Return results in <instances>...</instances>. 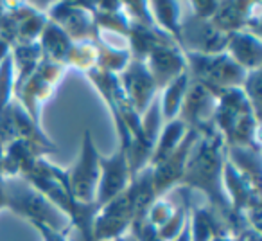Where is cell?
Here are the masks:
<instances>
[{"mask_svg":"<svg viewBox=\"0 0 262 241\" xmlns=\"http://www.w3.org/2000/svg\"><path fill=\"white\" fill-rule=\"evenodd\" d=\"M189 128L185 126V123L180 119L169 120V123H164L160 130V135H158L157 143H155L153 148V155H151L149 160V168L164 162L167 157H171L176 151V148L182 144V140L185 139Z\"/></svg>","mask_w":262,"mask_h":241,"instance_id":"e0dca14e","label":"cell"},{"mask_svg":"<svg viewBox=\"0 0 262 241\" xmlns=\"http://www.w3.org/2000/svg\"><path fill=\"white\" fill-rule=\"evenodd\" d=\"M172 241H192L190 239V229H189V222H187V225L183 227V230L178 234V236L174 237Z\"/></svg>","mask_w":262,"mask_h":241,"instance_id":"f546056e","label":"cell"},{"mask_svg":"<svg viewBox=\"0 0 262 241\" xmlns=\"http://www.w3.org/2000/svg\"><path fill=\"white\" fill-rule=\"evenodd\" d=\"M187 8H190V15L196 16V18L201 20H212V16L215 15L219 8V2H189Z\"/></svg>","mask_w":262,"mask_h":241,"instance_id":"4316f807","label":"cell"},{"mask_svg":"<svg viewBox=\"0 0 262 241\" xmlns=\"http://www.w3.org/2000/svg\"><path fill=\"white\" fill-rule=\"evenodd\" d=\"M13 65H15V90L36 70V67L43 59V52L40 49V44H20L13 45L11 49Z\"/></svg>","mask_w":262,"mask_h":241,"instance_id":"ffe728a7","label":"cell"},{"mask_svg":"<svg viewBox=\"0 0 262 241\" xmlns=\"http://www.w3.org/2000/svg\"><path fill=\"white\" fill-rule=\"evenodd\" d=\"M215 108H217L215 95L210 90H207L203 85L190 79L178 119L185 123L187 128L205 132L214 126Z\"/></svg>","mask_w":262,"mask_h":241,"instance_id":"8fae6325","label":"cell"},{"mask_svg":"<svg viewBox=\"0 0 262 241\" xmlns=\"http://www.w3.org/2000/svg\"><path fill=\"white\" fill-rule=\"evenodd\" d=\"M65 65L41 59L33 74L15 90V101L27 112V115L40 125V112L43 105L52 97L61 77L65 76Z\"/></svg>","mask_w":262,"mask_h":241,"instance_id":"3957f363","label":"cell"},{"mask_svg":"<svg viewBox=\"0 0 262 241\" xmlns=\"http://www.w3.org/2000/svg\"><path fill=\"white\" fill-rule=\"evenodd\" d=\"M101 155L92 140L90 132H84L83 144H81V155L72 169L65 171V180L69 193L77 204H95V193H97L99 176H101Z\"/></svg>","mask_w":262,"mask_h":241,"instance_id":"277c9868","label":"cell"},{"mask_svg":"<svg viewBox=\"0 0 262 241\" xmlns=\"http://www.w3.org/2000/svg\"><path fill=\"white\" fill-rule=\"evenodd\" d=\"M117 77H119L120 90H122L126 101L139 115H142L147 110V106L153 103V99L158 95V88L151 77L149 70H147L146 63L131 58L129 65Z\"/></svg>","mask_w":262,"mask_h":241,"instance_id":"ba28073f","label":"cell"},{"mask_svg":"<svg viewBox=\"0 0 262 241\" xmlns=\"http://www.w3.org/2000/svg\"><path fill=\"white\" fill-rule=\"evenodd\" d=\"M97 44V42H95ZM131 62L129 51H119V49H110L104 45L97 44V69L104 70L108 74H115L119 76Z\"/></svg>","mask_w":262,"mask_h":241,"instance_id":"7402d4cb","label":"cell"},{"mask_svg":"<svg viewBox=\"0 0 262 241\" xmlns=\"http://www.w3.org/2000/svg\"><path fill=\"white\" fill-rule=\"evenodd\" d=\"M260 70H251L246 72L243 85H241V90H243L244 97L248 99L251 110H253L255 117L260 120Z\"/></svg>","mask_w":262,"mask_h":241,"instance_id":"cb8c5ba5","label":"cell"},{"mask_svg":"<svg viewBox=\"0 0 262 241\" xmlns=\"http://www.w3.org/2000/svg\"><path fill=\"white\" fill-rule=\"evenodd\" d=\"M113 241H135V239H133V237L129 236V232H127V234H124V236L117 237V239H113Z\"/></svg>","mask_w":262,"mask_h":241,"instance_id":"d6a6232c","label":"cell"},{"mask_svg":"<svg viewBox=\"0 0 262 241\" xmlns=\"http://www.w3.org/2000/svg\"><path fill=\"white\" fill-rule=\"evenodd\" d=\"M176 44L183 52L190 54H221L226 49V34L210 20H201L190 13H183Z\"/></svg>","mask_w":262,"mask_h":241,"instance_id":"8992f818","label":"cell"},{"mask_svg":"<svg viewBox=\"0 0 262 241\" xmlns=\"http://www.w3.org/2000/svg\"><path fill=\"white\" fill-rule=\"evenodd\" d=\"M36 229L40 230L43 241H70L69 234L61 232V230H54L47 225H36Z\"/></svg>","mask_w":262,"mask_h":241,"instance_id":"83f0119b","label":"cell"},{"mask_svg":"<svg viewBox=\"0 0 262 241\" xmlns=\"http://www.w3.org/2000/svg\"><path fill=\"white\" fill-rule=\"evenodd\" d=\"M225 54L235 65H239L244 72L260 70V62H262L260 38L253 36L248 31H237V33L226 34Z\"/></svg>","mask_w":262,"mask_h":241,"instance_id":"4fadbf2b","label":"cell"},{"mask_svg":"<svg viewBox=\"0 0 262 241\" xmlns=\"http://www.w3.org/2000/svg\"><path fill=\"white\" fill-rule=\"evenodd\" d=\"M189 229L192 241H210L221 232H228L219 214L208 205H194L189 209Z\"/></svg>","mask_w":262,"mask_h":241,"instance_id":"5bb4252c","label":"cell"},{"mask_svg":"<svg viewBox=\"0 0 262 241\" xmlns=\"http://www.w3.org/2000/svg\"><path fill=\"white\" fill-rule=\"evenodd\" d=\"M147 70L157 85L158 92L169 85L172 79L187 72V59L183 51L178 47V44H167L157 47L146 59Z\"/></svg>","mask_w":262,"mask_h":241,"instance_id":"7c38bea8","label":"cell"},{"mask_svg":"<svg viewBox=\"0 0 262 241\" xmlns=\"http://www.w3.org/2000/svg\"><path fill=\"white\" fill-rule=\"evenodd\" d=\"M49 22L56 24L72 42L95 40L92 4L88 2H54L45 11Z\"/></svg>","mask_w":262,"mask_h":241,"instance_id":"52a82bcc","label":"cell"},{"mask_svg":"<svg viewBox=\"0 0 262 241\" xmlns=\"http://www.w3.org/2000/svg\"><path fill=\"white\" fill-rule=\"evenodd\" d=\"M255 4L251 2H219V8L210 22L217 27L221 33L230 34L237 31H244Z\"/></svg>","mask_w":262,"mask_h":241,"instance_id":"9a60e30c","label":"cell"},{"mask_svg":"<svg viewBox=\"0 0 262 241\" xmlns=\"http://www.w3.org/2000/svg\"><path fill=\"white\" fill-rule=\"evenodd\" d=\"M38 44H40V49H41V52H43L45 59L59 63V65H65L74 42L70 40L56 24L47 20L40 38H38Z\"/></svg>","mask_w":262,"mask_h":241,"instance_id":"2e32d148","label":"cell"},{"mask_svg":"<svg viewBox=\"0 0 262 241\" xmlns=\"http://www.w3.org/2000/svg\"><path fill=\"white\" fill-rule=\"evenodd\" d=\"M174 209H176L174 202L167 200L165 196H158L157 200L149 205V209L146 211V219L155 227V229H160V227L172 216Z\"/></svg>","mask_w":262,"mask_h":241,"instance_id":"d4e9b609","label":"cell"},{"mask_svg":"<svg viewBox=\"0 0 262 241\" xmlns=\"http://www.w3.org/2000/svg\"><path fill=\"white\" fill-rule=\"evenodd\" d=\"M95 65H97V44H95V40L74 42L65 67H74V69L86 74L88 70L95 69Z\"/></svg>","mask_w":262,"mask_h":241,"instance_id":"44dd1931","label":"cell"},{"mask_svg":"<svg viewBox=\"0 0 262 241\" xmlns=\"http://www.w3.org/2000/svg\"><path fill=\"white\" fill-rule=\"evenodd\" d=\"M198 137H200V132L189 128L185 139L176 148L174 153L165 158L164 162L151 168V178H153V187L157 196H165L169 191H172L174 187L180 186L187 160H189V155L192 151V146L196 144Z\"/></svg>","mask_w":262,"mask_h":241,"instance_id":"9c48e42d","label":"cell"},{"mask_svg":"<svg viewBox=\"0 0 262 241\" xmlns=\"http://www.w3.org/2000/svg\"><path fill=\"white\" fill-rule=\"evenodd\" d=\"M210 241H235V236H232L230 232H221L217 236H214Z\"/></svg>","mask_w":262,"mask_h":241,"instance_id":"1f68e13d","label":"cell"},{"mask_svg":"<svg viewBox=\"0 0 262 241\" xmlns=\"http://www.w3.org/2000/svg\"><path fill=\"white\" fill-rule=\"evenodd\" d=\"M189 85H190V77H189V72H185L176 77V79H172L169 85H165V87L158 92V101H160V112H162L164 123L178 119Z\"/></svg>","mask_w":262,"mask_h":241,"instance_id":"ac0fdd59","label":"cell"},{"mask_svg":"<svg viewBox=\"0 0 262 241\" xmlns=\"http://www.w3.org/2000/svg\"><path fill=\"white\" fill-rule=\"evenodd\" d=\"M135 219V202H133L129 189H126L119 196L97 209L94 222H92V234H94L95 241H113L129 232L131 223Z\"/></svg>","mask_w":262,"mask_h":241,"instance_id":"5b68a950","label":"cell"},{"mask_svg":"<svg viewBox=\"0 0 262 241\" xmlns=\"http://www.w3.org/2000/svg\"><path fill=\"white\" fill-rule=\"evenodd\" d=\"M187 59V72L196 83L203 85L214 95L228 88H239L246 72L232 62L225 52L221 54H190L183 52Z\"/></svg>","mask_w":262,"mask_h":241,"instance_id":"7a4b0ae2","label":"cell"},{"mask_svg":"<svg viewBox=\"0 0 262 241\" xmlns=\"http://www.w3.org/2000/svg\"><path fill=\"white\" fill-rule=\"evenodd\" d=\"M129 236L135 241H162L157 229L146 219V216L137 218L129 227Z\"/></svg>","mask_w":262,"mask_h":241,"instance_id":"484cf974","label":"cell"},{"mask_svg":"<svg viewBox=\"0 0 262 241\" xmlns=\"http://www.w3.org/2000/svg\"><path fill=\"white\" fill-rule=\"evenodd\" d=\"M149 4V13L153 24L165 34L178 40L180 26L183 20V4L185 2H147Z\"/></svg>","mask_w":262,"mask_h":241,"instance_id":"d6986e66","label":"cell"},{"mask_svg":"<svg viewBox=\"0 0 262 241\" xmlns=\"http://www.w3.org/2000/svg\"><path fill=\"white\" fill-rule=\"evenodd\" d=\"M11 49H13V45L9 44L6 38L0 36V63L4 62L6 58H9V56H11Z\"/></svg>","mask_w":262,"mask_h":241,"instance_id":"f1b7e54d","label":"cell"},{"mask_svg":"<svg viewBox=\"0 0 262 241\" xmlns=\"http://www.w3.org/2000/svg\"><path fill=\"white\" fill-rule=\"evenodd\" d=\"M4 189L8 207L27 218L33 225H47L61 232H69V229H72L70 219L27 180L20 176L4 178Z\"/></svg>","mask_w":262,"mask_h":241,"instance_id":"6da1fadb","label":"cell"},{"mask_svg":"<svg viewBox=\"0 0 262 241\" xmlns=\"http://www.w3.org/2000/svg\"><path fill=\"white\" fill-rule=\"evenodd\" d=\"M8 207V200H6V189H4V178L0 176V209Z\"/></svg>","mask_w":262,"mask_h":241,"instance_id":"4dcf8cb0","label":"cell"},{"mask_svg":"<svg viewBox=\"0 0 262 241\" xmlns=\"http://www.w3.org/2000/svg\"><path fill=\"white\" fill-rule=\"evenodd\" d=\"M15 99V65L13 58H6L0 63V115Z\"/></svg>","mask_w":262,"mask_h":241,"instance_id":"603a6c76","label":"cell"},{"mask_svg":"<svg viewBox=\"0 0 262 241\" xmlns=\"http://www.w3.org/2000/svg\"><path fill=\"white\" fill-rule=\"evenodd\" d=\"M99 166H101V176H99L97 193H95V204L97 207H101L124 193L133 176H131L124 146H119V150L112 157H101Z\"/></svg>","mask_w":262,"mask_h":241,"instance_id":"30bf717a","label":"cell"}]
</instances>
